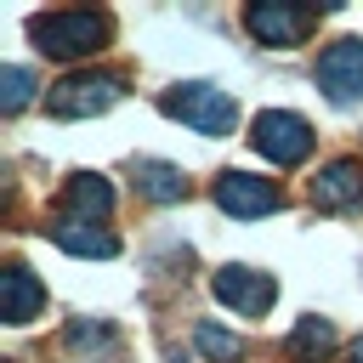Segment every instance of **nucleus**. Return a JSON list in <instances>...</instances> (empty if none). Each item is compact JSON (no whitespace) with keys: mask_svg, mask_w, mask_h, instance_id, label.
I'll return each mask as SVG.
<instances>
[{"mask_svg":"<svg viewBox=\"0 0 363 363\" xmlns=\"http://www.w3.org/2000/svg\"><path fill=\"white\" fill-rule=\"evenodd\" d=\"M159 108H164L170 119L193 125L199 136H227L233 119H238V102H233L221 85H204V79H193V85H170Z\"/></svg>","mask_w":363,"mask_h":363,"instance_id":"obj_1","label":"nucleus"},{"mask_svg":"<svg viewBox=\"0 0 363 363\" xmlns=\"http://www.w3.org/2000/svg\"><path fill=\"white\" fill-rule=\"evenodd\" d=\"M28 34L45 57H85V51H102L108 17H96V11H45V17L28 23Z\"/></svg>","mask_w":363,"mask_h":363,"instance_id":"obj_2","label":"nucleus"},{"mask_svg":"<svg viewBox=\"0 0 363 363\" xmlns=\"http://www.w3.org/2000/svg\"><path fill=\"white\" fill-rule=\"evenodd\" d=\"M255 136V153L261 159H272L278 170H289V164H301L306 153H312V125L301 119V113H284V108H267V113H255V125H250Z\"/></svg>","mask_w":363,"mask_h":363,"instance_id":"obj_3","label":"nucleus"},{"mask_svg":"<svg viewBox=\"0 0 363 363\" xmlns=\"http://www.w3.org/2000/svg\"><path fill=\"white\" fill-rule=\"evenodd\" d=\"M119 96H125V79H119V74H68V79L45 96V108H51L57 119H91V113L113 108Z\"/></svg>","mask_w":363,"mask_h":363,"instance_id":"obj_4","label":"nucleus"},{"mask_svg":"<svg viewBox=\"0 0 363 363\" xmlns=\"http://www.w3.org/2000/svg\"><path fill=\"white\" fill-rule=\"evenodd\" d=\"M312 11L306 6H284V0H255L244 6V28L261 40V45H301L312 34Z\"/></svg>","mask_w":363,"mask_h":363,"instance_id":"obj_5","label":"nucleus"},{"mask_svg":"<svg viewBox=\"0 0 363 363\" xmlns=\"http://www.w3.org/2000/svg\"><path fill=\"white\" fill-rule=\"evenodd\" d=\"M210 289H216V301H227V306L244 312V318H261V312L278 301V278H272V272H255V267H221V272L210 278Z\"/></svg>","mask_w":363,"mask_h":363,"instance_id":"obj_6","label":"nucleus"},{"mask_svg":"<svg viewBox=\"0 0 363 363\" xmlns=\"http://www.w3.org/2000/svg\"><path fill=\"white\" fill-rule=\"evenodd\" d=\"M318 91L329 102H357L363 96V40H335L318 57Z\"/></svg>","mask_w":363,"mask_h":363,"instance_id":"obj_7","label":"nucleus"},{"mask_svg":"<svg viewBox=\"0 0 363 363\" xmlns=\"http://www.w3.org/2000/svg\"><path fill=\"white\" fill-rule=\"evenodd\" d=\"M216 204L238 221H255V216H272L278 210V187L261 182V176H244V170H227L216 182Z\"/></svg>","mask_w":363,"mask_h":363,"instance_id":"obj_8","label":"nucleus"},{"mask_svg":"<svg viewBox=\"0 0 363 363\" xmlns=\"http://www.w3.org/2000/svg\"><path fill=\"white\" fill-rule=\"evenodd\" d=\"M312 204L318 210H346V204H363V164L357 159H335L312 176Z\"/></svg>","mask_w":363,"mask_h":363,"instance_id":"obj_9","label":"nucleus"},{"mask_svg":"<svg viewBox=\"0 0 363 363\" xmlns=\"http://www.w3.org/2000/svg\"><path fill=\"white\" fill-rule=\"evenodd\" d=\"M40 312H45V284L28 267H6V278H0V318L6 323H28Z\"/></svg>","mask_w":363,"mask_h":363,"instance_id":"obj_10","label":"nucleus"},{"mask_svg":"<svg viewBox=\"0 0 363 363\" xmlns=\"http://www.w3.org/2000/svg\"><path fill=\"white\" fill-rule=\"evenodd\" d=\"M108 210H113L108 176H91V170L68 176V187H62V216H68V221H102Z\"/></svg>","mask_w":363,"mask_h":363,"instance_id":"obj_11","label":"nucleus"},{"mask_svg":"<svg viewBox=\"0 0 363 363\" xmlns=\"http://www.w3.org/2000/svg\"><path fill=\"white\" fill-rule=\"evenodd\" d=\"M51 238H57V250H68V255H96V261L119 255V238L102 233V227H91V221H68V216H57Z\"/></svg>","mask_w":363,"mask_h":363,"instance_id":"obj_12","label":"nucleus"},{"mask_svg":"<svg viewBox=\"0 0 363 363\" xmlns=\"http://www.w3.org/2000/svg\"><path fill=\"white\" fill-rule=\"evenodd\" d=\"M136 187H142L153 204H176V199L187 193L182 170H176V164H159V159H136Z\"/></svg>","mask_w":363,"mask_h":363,"instance_id":"obj_13","label":"nucleus"},{"mask_svg":"<svg viewBox=\"0 0 363 363\" xmlns=\"http://www.w3.org/2000/svg\"><path fill=\"white\" fill-rule=\"evenodd\" d=\"M193 340H199V352H204L210 363H238V357H244V340L227 335V329H216V323H199Z\"/></svg>","mask_w":363,"mask_h":363,"instance_id":"obj_14","label":"nucleus"},{"mask_svg":"<svg viewBox=\"0 0 363 363\" xmlns=\"http://www.w3.org/2000/svg\"><path fill=\"white\" fill-rule=\"evenodd\" d=\"M28 96H34V74H28V68H6V74H0V102H6V113L28 108Z\"/></svg>","mask_w":363,"mask_h":363,"instance_id":"obj_15","label":"nucleus"},{"mask_svg":"<svg viewBox=\"0 0 363 363\" xmlns=\"http://www.w3.org/2000/svg\"><path fill=\"white\" fill-rule=\"evenodd\" d=\"M335 335H329V323L323 318H301V329L289 335V352H323Z\"/></svg>","mask_w":363,"mask_h":363,"instance_id":"obj_16","label":"nucleus"},{"mask_svg":"<svg viewBox=\"0 0 363 363\" xmlns=\"http://www.w3.org/2000/svg\"><path fill=\"white\" fill-rule=\"evenodd\" d=\"M113 329L108 323H68V346H108Z\"/></svg>","mask_w":363,"mask_h":363,"instance_id":"obj_17","label":"nucleus"},{"mask_svg":"<svg viewBox=\"0 0 363 363\" xmlns=\"http://www.w3.org/2000/svg\"><path fill=\"white\" fill-rule=\"evenodd\" d=\"M346 363H363V335L352 340V352H346Z\"/></svg>","mask_w":363,"mask_h":363,"instance_id":"obj_18","label":"nucleus"}]
</instances>
